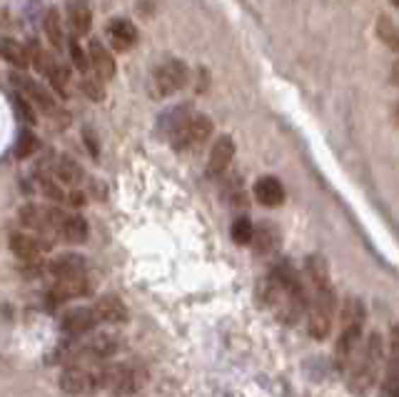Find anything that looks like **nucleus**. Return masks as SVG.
Here are the masks:
<instances>
[{
	"instance_id": "f257e3e1",
	"label": "nucleus",
	"mask_w": 399,
	"mask_h": 397,
	"mask_svg": "<svg viewBox=\"0 0 399 397\" xmlns=\"http://www.w3.org/2000/svg\"><path fill=\"white\" fill-rule=\"evenodd\" d=\"M382 367H387V362H384V340L379 333H372L367 338V343H364V350L362 355H359V360L352 365V370H349V377H347V387H349V392L352 395H369L374 387V382H377V372L382 370Z\"/></svg>"
},
{
	"instance_id": "f03ea898",
	"label": "nucleus",
	"mask_w": 399,
	"mask_h": 397,
	"mask_svg": "<svg viewBox=\"0 0 399 397\" xmlns=\"http://www.w3.org/2000/svg\"><path fill=\"white\" fill-rule=\"evenodd\" d=\"M147 367L142 362H115V365L98 367V385L100 390H110L117 397L135 395L145 387Z\"/></svg>"
},
{
	"instance_id": "7ed1b4c3",
	"label": "nucleus",
	"mask_w": 399,
	"mask_h": 397,
	"mask_svg": "<svg viewBox=\"0 0 399 397\" xmlns=\"http://www.w3.org/2000/svg\"><path fill=\"white\" fill-rule=\"evenodd\" d=\"M337 313V295L335 287H315V295L310 300V310H307V333L315 340H327L332 333V323H335Z\"/></svg>"
},
{
	"instance_id": "20e7f679",
	"label": "nucleus",
	"mask_w": 399,
	"mask_h": 397,
	"mask_svg": "<svg viewBox=\"0 0 399 397\" xmlns=\"http://www.w3.org/2000/svg\"><path fill=\"white\" fill-rule=\"evenodd\" d=\"M190 80V70L183 60L170 58L165 60L160 68H155L153 80H150V91H153L155 98H170L178 91H183Z\"/></svg>"
},
{
	"instance_id": "39448f33",
	"label": "nucleus",
	"mask_w": 399,
	"mask_h": 397,
	"mask_svg": "<svg viewBox=\"0 0 399 397\" xmlns=\"http://www.w3.org/2000/svg\"><path fill=\"white\" fill-rule=\"evenodd\" d=\"M75 347H78L80 360H108L122 347V340L112 333H98L83 343H75Z\"/></svg>"
},
{
	"instance_id": "423d86ee",
	"label": "nucleus",
	"mask_w": 399,
	"mask_h": 397,
	"mask_svg": "<svg viewBox=\"0 0 399 397\" xmlns=\"http://www.w3.org/2000/svg\"><path fill=\"white\" fill-rule=\"evenodd\" d=\"M58 385L65 395H85V392H90V390H100L98 370H88V367H83V365H70L60 372Z\"/></svg>"
},
{
	"instance_id": "0eeeda50",
	"label": "nucleus",
	"mask_w": 399,
	"mask_h": 397,
	"mask_svg": "<svg viewBox=\"0 0 399 397\" xmlns=\"http://www.w3.org/2000/svg\"><path fill=\"white\" fill-rule=\"evenodd\" d=\"M212 135V120L207 115H195L183 130L173 138V148L175 150H190V148H200L207 138Z\"/></svg>"
},
{
	"instance_id": "6e6552de",
	"label": "nucleus",
	"mask_w": 399,
	"mask_h": 397,
	"mask_svg": "<svg viewBox=\"0 0 399 397\" xmlns=\"http://www.w3.org/2000/svg\"><path fill=\"white\" fill-rule=\"evenodd\" d=\"M11 83L18 88V93H23V96L30 98L33 105H37L42 113H47V115H55V113H58V103H55V98L50 96V93H47L45 88H40V85H37L35 80L28 78V75L13 73V75H11Z\"/></svg>"
},
{
	"instance_id": "1a4fd4ad",
	"label": "nucleus",
	"mask_w": 399,
	"mask_h": 397,
	"mask_svg": "<svg viewBox=\"0 0 399 397\" xmlns=\"http://www.w3.org/2000/svg\"><path fill=\"white\" fill-rule=\"evenodd\" d=\"M98 323H100V318H98V313H95V307H73V310H68V313L63 315L60 328H63L65 335L78 340V338H83V335L93 333Z\"/></svg>"
},
{
	"instance_id": "9d476101",
	"label": "nucleus",
	"mask_w": 399,
	"mask_h": 397,
	"mask_svg": "<svg viewBox=\"0 0 399 397\" xmlns=\"http://www.w3.org/2000/svg\"><path fill=\"white\" fill-rule=\"evenodd\" d=\"M105 38L115 53H127L137 42V28L127 18H112L105 28Z\"/></svg>"
},
{
	"instance_id": "9b49d317",
	"label": "nucleus",
	"mask_w": 399,
	"mask_h": 397,
	"mask_svg": "<svg viewBox=\"0 0 399 397\" xmlns=\"http://www.w3.org/2000/svg\"><path fill=\"white\" fill-rule=\"evenodd\" d=\"M90 292V280L88 277H68V280H58L50 290H47V302L50 307L63 305L68 300H75V297H85Z\"/></svg>"
},
{
	"instance_id": "f8f14e48",
	"label": "nucleus",
	"mask_w": 399,
	"mask_h": 397,
	"mask_svg": "<svg viewBox=\"0 0 399 397\" xmlns=\"http://www.w3.org/2000/svg\"><path fill=\"white\" fill-rule=\"evenodd\" d=\"M232 158H235V140L230 135H220L215 140V145H212L210 158H207V175L210 178H220L230 168Z\"/></svg>"
},
{
	"instance_id": "ddd939ff",
	"label": "nucleus",
	"mask_w": 399,
	"mask_h": 397,
	"mask_svg": "<svg viewBox=\"0 0 399 397\" xmlns=\"http://www.w3.org/2000/svg\"><path fill=\"white\" fill-rule=\"evenodd\" d=\"M88 55H90V68L95 70V78H100L103 83H108V80L115 78V70H117L115 58H112V53L103 45V42L90 40Z\"/></svg>"
},
{
	"instance_id": "4468645a",
	"label": "nucleus",
	"mask_w": 399,
	"mask_h": 397,
	"mask_svg": "<svg viewBox=\"0 0 399 397\" xmlns=\"http://www.w3.org/2000/svg\"><path fill=\"white\" fill-rule=\"evenodd\" d=\"M85 258L78 253H63L47 263V272L58 280H68V277H83L85 275Z\"/></svg>"
},
{
	"instance_id": "2eb2a0df",
	"label": "nucleus",
	"mask_w": 399,
	"mask_h": 397,
	"mask_svg": "<svg viewBox=\"0 0 399 397\" xmlns=\"http://www.w3.org/2000/svg\"><path fill=\"white\" fill-rule=\"evenodd\" d=\"M11 250H13V255H18V258L25 260V263H40L42 253L50 250V243H45V240H40V238H33V235H25V233H16V235H11Z\"/></svg>"
},
{
	"instance_id": "dca6fc26",
	"label": "nucleus",
	"mask_w": 399,
	"mask_h": 397,
	"mask_svg": "<svg viewBox=\"0 0 399 397\" xmlns=\"http://www.w3.org/2000/svg\"><path fill=\"white\" fill-rule=\"evenodd\" d=\"M95 313H98L100 323L108 325H125L130 320V313H127L125 302L117 295H103L95 302Z\"/></svg>"
},
{
	"instance_id": "f3484780",
	"label": "nucleus",
	"mask_w": 399,
	"mask_h": 397,
	"mask_svg": "<svg viewBox=\"0 0 399 397\" xmlns=\"http://www.w3.org/2000/svg\"><path fill=\"white\" fill-rule=\"evenodd\" d=\"M255 197L265 207H279L284 202V185L274 175H265L255 183Z\"/></svg>"
},
{
	"instance_id": "a211bd4d",
	"label": "nucleus",
	"mask_w": 399,
	"mask_h": 397,
	"mask_svg": "<svg viewBox=\"0 0 399 397\" xmlns=\"http://www.w3.org/2000/svg\"><path fill=\"white\" fill-rule=\"evenodd\" d=\"M362 328H364V305L357 297H347L340 313V333L362 335Z\"/></svg>"
},
{
	"instance_id": "6ab92c4d",
	"label": "nucleus",
	"mask_w": 399,
	"mask_h": 397,
	"mask_svg": "<svg viewBox=\"0 0 399 397\" xmlns=\"http://www.w3.org/2000/svg\"><path fill=\"white\" fill-rule=\"evenodd\" d=\"M195 117V113H192V108L187 105V103H183V105H178V108H170L168 113H163V115H160V130L165 132V135H168L170 140L175 138V135H178L180 130H183L185 125H187L190 120H192Z\"/></svg>"
},
{
	"instance_id": "aec40b11",
	"label": "nucleus",
	"mask_w": 399,
	"mask_h": 397,
	"mask_svg": "<svg viewBox=\"0 0 399 397\" xmlns=\"http://www.w3.org/2000/svg\"><path fill=\"white\" fill-rule=\"evenodd\" d=\"M65 13H68L73 30L78 35H88L90 28H93V8H90L88 0H68L65 3Z\"/></svg>"
},
{
	"instance_id": "412c9836",
	"label": "nucleus",
	"mask_w": 399,
	"mask_h": 397,
	"mask_svg": "<svg viewBox=\"0 0 399 397\" xmlns=\"http://www.w3.org/2000/svg\"><path fill=\"white\" fill-rule=\"evenodd\" d=\"M21 223L33 233H53V220H50V207L23 205L21 207Z\"/></svg>"
},
{
	"instance_id": "4be33fe9",
	"label": "nucleus",
	"mask_w": 399,
	"mask_h": 397,
	"mask_svg": "<svg viewBox=\"0 0 399 397\" xmlns=\"http://www.w3.org/2000/svg\"><path fill=\"white\" fill-rule=\"evenodd\" d=\"M255 250H258L260 255H270L277 250L279 245V233L274 230V225L270 223V220H262V223L255 228V240H253Z\"/></svg>"
},
{
	"instance_id": "5701e85b",
	"label": "nucleus",
	"mask_w": 399,
	"mask_h": 397,
	"mask_svg": "<svg viewBox=\"0 0 399 397\" xmlns=\"http://www.w3.org/2000/svg\"><path fill=\"white\" fill-rule=\"evenodd\" d=\"M55 178H58L63 185L75 188V185H80V183H83L85 173L73 158H68V155H60L58 163H55Z\"/></svg>"
},
{
	"instance_id": "b1692460",
	"label": "nucleus",
	"mask_w": 399,
	"mask_h": 397,
	"mask_svg": "<svg viewBox=\"0 0 399 397\" xmlns=\"http://www.w3.org/2000/svg\"><path fill=\"white\" fill-rule=\"evenodd\" d=\"M88 220L80 215H65L63 225H60V238L68 243H85L88 240Z\"/></svg>"
},
{
	"instance_id": "393cba45",
	"label": "nucleus",
	"mask_w": 399,
	"mask_h": 397,
	"mask_svg": "<svg viewBox=\"0 0 399 397\" xmlns=\"http://www.w3.org/2000/svg\"><path fill=\"white\" fill-rule=\"evenodd\" d=\"M379 397H399V355H392L384 367V380L379 385Z\"/></svg>"
},
{
	"instance_id": "a878e982",
	"label": "nucleus",
	"mask_w": 399,
	"mask_h": 397,
	"mask_svg": "<svg viewBox=\"0 0 399 397\" xmlns=\"http://www.w3.org/2000/svg\"><path fill=\"white\" fill-rule=\"evenodd\" d=\"M3 58H6L11 65H16V68H28V65H33L30 53H28V45H21V42L13 40V38H6V40H3Z\"/></svg>"
},
{
	"instance_id": "bb28decb",
	"label": "nucleus",
	"mask_w": 399,
	"mask_h": 397,
	"mask_svg": "<svg viewBox=\"0 0 399 397\" xmlns=\"http://www.w3.org/2000/svg\"><path fill=\"white\" fill-rule=\"evenodd\" d=\"M307 277H310V282H312V290H315V287L332 285L330 270H327V263L322 255H310V258H307Z\"/></svg>"
},
{
	"instance_id": "cd10ccee",
	"label": "nucleus",
	"mask_w": 399,
	"mask_h": 397,
	"mask_svg": "<svg viewBox=\"0 0 399 397\" xmlns=\"http://www.w3.org/2000/svg\"><path fill=\"white\" fill-rule=\"evenodd\" d=\"M42 28H45L47 40L53 42L55 48H60L65 40V33H63V23H60V16L55 8H50V11L45 13V18H42Z\"/></svg>"
},
{
	"instance_id": "c85d7f7f",
	"label": "nucleus",
	"mask_w": 399,
	"mask_h": 397,
	"mask_svg": "<svg viewBox=\"0 0 399 397\" xmlns=\"http://www.w3.org/2000/svg\"><path fill=\"white\" fill-rule=\"evenodd\" d=\"M232 243L235 245H253L255 240V225L250 217H235V223L230 228Z\"/></svg>"
},
{
	"instance_id": "c756f323",
	"label": "nucleus",
	"mask_w": 399,
	"mask_h": 397,
	"mask_svg": "<svg viewBox=\"0 0 399 397\" xmlns=\"http://www.w3.org/2000/svg\"><path fill=\"white\" fill-rule=\"evenodd\" d=\"M377 38L387 45L389 50H394V53H399V28L394 25L392 21H389L387 16L379 18L377 23Z\"/></svg>"
},
{
	"instance_id": "7c9ffc66",
	"label": "nucleus",
	"mask_w": 399,
	"mask_h": 397,
	"mask_svg": "<svg viewBox=\"0 0 399 397\" xmlns=\"http://www.w3.org/2000/svg\"><path fill=\"white\" fill-rule=\"evenodd\" d=\"M47 80H50V85H53V91L58 93V96H68V88H70V70L65 68V65L60 63H53V68L47 70Z\"/></svg>"
},
{
	"instance_id": "2f4dec72",
	"label": "nucleus",
	"mask_w": 399,
	"mask_h": 397,
	"mask_svg": "<svg viewBox=\"0 0 399 397\" xmlns=\"http://www.w3.org/2000/svg\"><path fill=\"white\" fill-rule=\"evenodd\" d=\"M28 53H30V63H33V68L37 70V73H42V75H47V70L53 68V63L55 60L50 58V55L42 50V45L40 42H28Z\"/></svg>"
},
{
	"instance_id": "473e14b6",
	"label": "nucleus",
	"mask_w": 399,
	"mask_h": 397,
	"mask_svg": "<svg viewBox=\"0 0 399 397\" xmlns=\"http://www.w3.org/2000/svg\"><path fill=\"white\" fill-rule=\"evenodd\" d=\"M35 148H37L35 135L28 132V130H23L21 135H18V143H16V158H21V160L30 158V155L35 153Z\"/></svg>"
},
{
	"instance_id": "72a5a7b5",
	"label": "nucleus",
	"mask_w": 399,
	"mask_h": 397,
	"mask_svg": "<svg viewBox=\"0 0 399 397\" xmlns=\"http://www.w3.org/2000/svg\"><path fill=\"white\" fill-rule=\"evenodd\" d=\"M68 50H70V58H73V65L80 70V73H85V70L90 68V55L83 50V45L78 42V38H70Z\"/></svg>"
},
{
	"instance_id": "f704fd0d",
	"label": "nucleus",
	"mask_w": 399,
	"mask_h": 397,
	"mask_svg": "<svg viewBox=\"0 0 399 397\" xmlns=\"http://www.w3.org/2000/svg\"><path fill=\"white\" fill-rule=\"evenodd\" d=\"M40 188L53 202H68V192H65L63 188L53 180V178H45V175H40Z\"/></svg>"
},
{
	"instance_id": "c9c22d12",
	"label": "nucleus",
	"mask_w": 399,
	"mask_h": 397,
	"mask_svg": "<svg viewBox=\"0 0 399 397\" xmlns=\"http://www.w3.org/2000/svg\"><path fill=\"white\" fill-rule=\"evenodd\" d=\"M13 110H16L25 122H35V108H33V103L25 100L23 93H16V96H13Z\"/></svg>"
},
{
	"instance_id": "e433bc0d",
	"label": "nucleus",
	"mask_w": 399,
	"mask_h": 397,
	"mask_svg": "<svg viewBox=\"0 0 399 397\" xmlns=\"http://www.w3.org/2000/svg\"><path fill=\"white\" fill-rule=\"evenodd\" d=\"M80 91L85 93V96L90 98V100L100 103L103 98H105V91H103V80L100 78H85L83 83H80Z\"/></svg>"
},
{
	"instance_id": "4c0bfd02",
	"label": "nucleus",
	"mask_w": 399,
	"mask_h": 397,
	"mask_svg": "<svg viewBox=\"0 0 399 397\" xmlns=\"http://www.w3.org/2000/svg\"><path fill=\"white\" fill-rule=\"evenodd\" d=\"M85 145H88L90 155H93V158H98L100 145H98V140H95V135H93V132H90V130H85Z\"/></svg>"
},
{
	"instance_id": "58836bf2",
	"label": "nucleus",
	"mask_w": 399,
	"mask_h": 397,
	"mask_svg": "<svg viewBox=\"0 0 399 397\" xmlns=\"http://www.w3.org/2000/svg\"><path fill=\"white\" fill-rule=\"evenodd\" d=\"M68 205L83 207L85 205V195H83V192H68Z\"/></svg>"
},
{
	"instance_id": "ea45409f",
	"label": "nucleus",
	"mask_w": 399,
	"mask_h": 397,
	"mask_svg": "<svg viewBox=\"0 0 399 397\" xmlns=\"http://www.w3.org/2000/svg\"><path fill=\"white\" fill-rule=\"evenodd\" d=\"M392 350H394V355H399V323L392 328Z\"/></svg>"
},
{
	"instance_id": "a19ab883",
	"label": "nucleus",
	"mask_w": 399,
	"mask_h": 397,
	"mask_svg": "<svg viewBox=\"0 0 399 397\" xmlns=\"http://www.w3.org/2000/svg\"><path fill=\"white\" fill-rule=\"evenodd\" d=\"M392 83H394V85H397V88H399V58H397V60H394V63H392Z\"/></svg>"
},
{
	"instance_id": "79ce46f5",
	"label": "nucleus",
	"mask_w": 399,
	"mask_h": 397,
	"mask_svg": "<svg viewBox=\"0 0 399 397\" xmlns=\"http://www.w3.org/2000/svg\"><path fill=\"white\" fill-rule=\"evenodd\" d=\"M392 3H394V6H399V0H392Z\"/></svg>"
}]
</instances>
